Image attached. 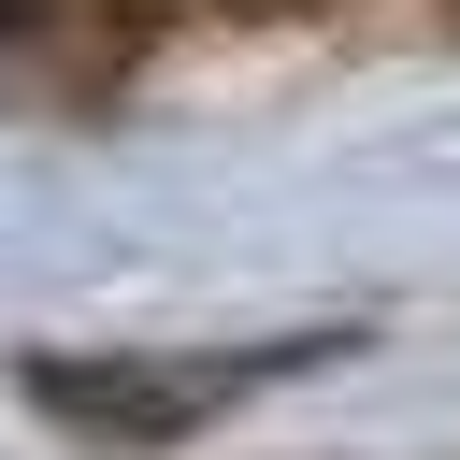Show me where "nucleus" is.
<instances>
[{"label":"nucleus","mask_w":460,"mask_h":460,"mask_svg":"<svg viewBox=\"0 0 460 460\" xmlns=\"http://www.w3.org/2000/svg\"><path fill=\"white\" fill-rule=\"evenodd\" d=\"M29 14H43V0H0V29H29Z\"/></svg>","instance_id":"1"}]
</instances>
